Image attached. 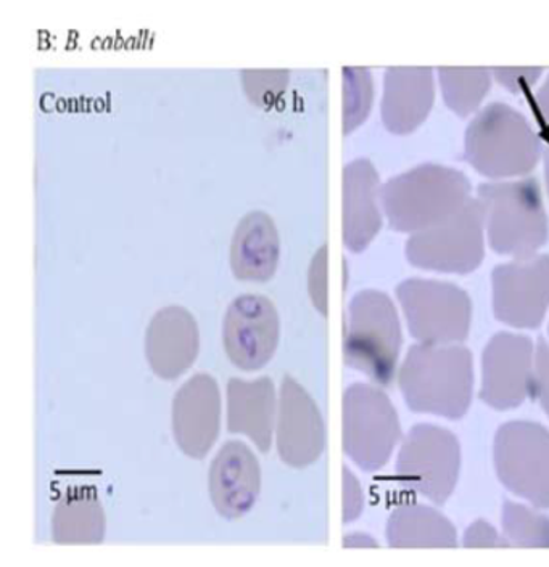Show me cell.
Listing matches in <instances>:
<instances>
[{
    "instance_id": "6",
    "label": "cell",
    "mask_w": 549,
    "mask_h": 567,
    "mask_svg": "<svg viewBox=\"0 0 549 567\" xmlns=\"http://www.w3.org/2000/svg\"><path fill=\"white\" fill-rule=\"evenodd\" d=\"M342 410L345 455L363 471L384 468L401 441V424L388 395L370 384H352Z\"/></svg>"
},
{
    "instance_id": "20",
    "label": "cell",
    "mask_w": 549,
    "mask_h": 567,
    "mask_svg": "<svg viewBox=\"0 0 549 567\" xmlns=\"http://www.w3.org/2000/svg\"><path fill=\"white\" fill-rule=\"evenodd\" d=\"M276 391L270 378L227 383V431L247 436L266 454L273 441Z\"/></svg>"
},
{
    "instance_id": "16",
    "label": "cell",
    "mask_w": 549,
    "mask_h": 567,
    "mask_svg": "<svg viewBox=\"0 0 549 567\" xmlns=\"http://www.w3.org/2000/svg\"><path fill=\"white\" fill-rule=\"evenodd\" d=\"M210 497L223 518L238 519L255 505L262 488V468L248 445L231 441L221 447L209 476Z\"/></svg>"
},
{
    "instance_id": "8",
    "label": "cell",
    "mask_w": 549,
    "mask_h": 567,
    "mask_svg": "<svg viewBox=\"0 0 549 567\" xmlns=\"http://www.w3.org/2000/svg\"><path fill=\"white\" fill-rule=\"evenodd\" d=\"M409 333L423 344H459L469 334L472 302L449 281L409 278L397 288Z\"/></svg>"
},
{
    "instance_id": "18",
    "label": "cell",
    "mask_w": 549,
    "mask_h": 567,
    "mask_svg": "<svg viewBox=\"0 0 549 567\" xmlns=\"http://www.w3.org/2000/svg\"><path fill=\"white\" fill-rule=\"evenodd\" d=\"M435 100V71L424 66L388 68L384 76L380 112L392 134L415 132L429 113Z\"/></svg>"
},
{
    "instance_id": "13",
    "label": "cell",
    "mask_w": 549,
    "mask_h": 567,
    "mask_svg": "<svg viewBox=\"0 0 549 567\" xmlns=\"http://www.w3.org/2000/svg\"><path fill=\"white\" fill-rule=\"evenodd\" d=\"M279 313L265 296H238L227 309L223 344L237 369L256 372L267 365L279 344Z\"/></svg>"
},
{
    "instance_id": "33",
    "label": "cell",
    "mask_w": 549,
    "mask_h": 567,
    "mask_svg": "<svg viewBox=\"0 0 549 567\" xmlns=\"http://www.w3.org/2000/svg\"><path fill=\"white\" fill-rule=\"evenodd\" d=\"M533 112L543 126V131H548L549 135V76L533 95Z\"/></svg>"
},
{
    "instance_id": "1",
    "label": "cell",
    "mask_w": 549,
    "mask_h": 567,
    "mask_svg": "<svg viewBox=\"0 0 549 567\" xmlns=\"http://www.w3.org/2000/svg\"><path fill=\"white\" fill-rule=\"evenodd\" d=\"M398 386L415 413L458 420L472 404V354L459 344H419L398 370Z\"/></svg>"
},
{
    "instance_id": "35",
    "label": "cell",
    "mask_w": 549,
    "mask_h": 567,
    "mask_svg": "<svg viewBox=\"0 0 549 567\" xmlns=\"http://www.w3.org/2000/svg\"><path fill=\"white\" fill-rule=\"evenodd\" d=\"M548 333H549V330H548Z\"/></svg>"
},
{
    "instance_id": "21",
    "label": "cell",
    "mask_w": 549,
    "mask_h": 567,
    "mask_svg": "<svg viewBox=\"0 0 549 567\" xmlns=\"http://www.w3.org/2000/svg\"><path fill=\"white\" fill-rule=\"evenodd\" d=\"M281 240L266 213H250L238 223L231 245V267L242 281L265 284L276 274Z\"/></svg>"
},
{
    "instance_id": "14",
    "label": "cell",
    "mask_w": 549,
    "mask_h": 567,
    "mask_svg": "<svg viewBox=\"0 0 549 567\" xmlns=\"http://www.w3.org/2000/svg\"><path fill=\"white\" fill-rule=\"evenodd\" d=\"M276 439L279 458L292 468L313 465L326 445L319 409L292 377H285L281 386Z\"/></svg>"
},
{
    "instance_id": "26",
    "label": "cell",
    "mask_w": 549,
    "mask_h": 567,
    "mask_svg": "<svg viewBox=\"0 0 549 567\" xmlns=\"http://www.w3.org/2000/svg\"><path fill=\"white\" fill-rule=\"evenodd\" d=\"M374 84L367 68H344V132L349 134L369 116Z\"/></svg>"
},
{
    "instance_id": "23",
    "label": "cell",
    "mask_w": 549,
    "mask_h": 567,
    "mask_svg": "<svg viewBox=\"0 0 549 567\" xmlns=\"http://www.w3.org/2000/svg\"><path fill=\"white\" fill-rule=\"evenodd\" d=\"M387 540L394 548H455L458 535L441 513L429 506L408 505L392 513Z\"/></svg>"
},
{
    "instance_id": "28",
    "label": "cell",
    "mask_w": 549,
    "mask_h": 567,
    "mask_svg": "<svg viewBox=\"0 0 549 567\" xmlns=\"http://www.w3.org/2000/svg\"><path fill=\"white\" fill-rule=\"evenodd\" d=\"M494 80L511 94H526L541 80L545 68H491Z\"/></svg>"
},
{
    "instance_id": "12",
    "label": "cell",
    "mask_w": 549,
    "mask_h": 567,
    "mask_svg": "<svg viewBox=\"0 0 549 567\" xmlns=\"http://www.w3.org/2000/svg\"><path fill=\"white\" fill-rule=\"evenodd\" d=\"M535 346L523 334H495L482 354L480 399L498 412L522 405L533 394Z\"/></svg>"
},
{
    "instance_id": "7",
    "label": "cell",
    "mask_w": 549,
    "mask_h": 567,
    "mask_svg": "<svg viewBox=\"0 0 549 567\" xmlns=\"http://www.w3.org/2000/svg\"><path fill=\"white\" fill-rule=\"evenodd\" d=\"M405 252L417 269L455 276L472 274L485 258L484 209L477 196L444 223L413 234Z\"/></svg>"
},
{
    "instance_id": "34",
    "label": "cell",
    "mask_w": 549,
    "mask_h": 567,
    "mask_svg": "<svg viewBox=\"0 0 549 567\" xmlns=\"http://www.w3.org/2000/svg\"><path fill=\"white\" fill-rule=\"evenodd\" d=\"M545 178H547V190L549 195V150L547 155H545Z\"/></svg>"
},
{
    "instance_id": "11",
    "label": "cell",
    "mask_w": 549,
    "mask_h": 567,
    "mask_svg": "<svg viewBox=\"0 0 549 567\" xmlns=\"http://www.w3.org/2000/svg\"><path fill=\"white\" fill-rule=\"evenodd\" d=\"M491 299L499 322L520 330L540 327L549 309V256L511 259L495 267Z\"/></svg>"
},
{
    "instance_id": "30",
    "label": "cell",
    "mask_w": 549,
    "mask_h": 567,
    "mask_svg": "<svg viewBox=\"0 0 549 567\" xmlns=\"http://www.w3.org/2000/svg\"><path fill=\"white\" fill-rule=\"evenodd\" d=\"M327 248L323 246L317 252L309 270V292H312L313 302L316 309L323 316H327Z\"/></svg>"
},
{
    "instance_id": "5",
    "label": "cell",
    "mask_w": 549,
    "mask_h": 567,
    "mask_svg": "<svg viewBox=\"0 0 549 567\" xmlns=\"http://www.w3.org/2000/svg\"><path fill=\"white\" fill-rule=\"evenodd\" d=\"M401 344V323L392 299L383 291H359L348 306L345 363L388 386L397 374Z\"/></svg>"
},
{
    "instance_id": "31",
    "label": "cell",
    "mask_w": 549,
    "mask_h": 567,
    "mask_svg": "<svg viewBox=\"0 0 549 567\" xmlns=\"http://www.w3.org/2000/svg\"><path fill=\"white\" fill-rule=\"evenodd\" d=\"M466 548H497L509 547L508 542H502L497 530L485 523V520H476L465 534Z\"/></svg>"
},
{
    "instance_id": "17",
    "label": "cell",
    "mask_w": 549,
    "mask_h": 567,
    "mask_svg": "<svg viewBox=\"0 0 549 567\" xmlns=\"http://www.w3.org/2000/svg\"><path fill=\"white\" fill-rule=\"evenodd\" d=\"M200 333L194 316L180 306L156 312L145 334L150 369L162 380H177L195 363Z\"/></svg>"
},
{
    "instance_id": "27",
    "label": "cell",
    "mask_w": 549,
    "mask_h": 567,
    "mask_svg": "<svg viewBox=\"0 0 549 567\" xmlns=\"http://www.w3.org/2000/svg\"><path fill=\"white\" fill-rule=\"evenodd\" d=\"M244 87L256 105L270 106L283 94L287 84V71H245Z\"/></svg>"
},
{
    "instance_id": "24",
    "label": "cell",
    "mask_w": 549,
    "mask_h": 567,
    "mask_svg": "<svg viewBox=\"0 0 549 567\" xmlns=\"http://www.w3.org/2000/svg\"><path fill=\"white\" fill-rule=\"evenodd\" d=\"M441 97L453 113L467 117L482 109L494 81L490 68H438Z\"/></svg>"
},
{
    "instance_id": "2",
    "label": "cell",
    "mask_w": 549,
    "mask_h": 567,
    "mask_svg": "<svg viewBox=\"0 0 549 567\" xmlns=\"http://www.w3.org/2000/svg\"><path fill=\"white\" fill-rule=\"evenodd\" d=\"M469 178L441 164H420L380 187V205L399 234H417L461 212L470 196Z\"/></svg>"
},
{
    "instance_id": "4",
    "label": "cell",
    "mask_w": 549,
    "mask_h": 567,
    "mask_svg": "<svg viewBox=\"0 0 549 567\" xmlns=\"http://www.w3.org/2000/svg\"><path fill=\"white\" fill-rule=\"evenodd\" d=\"M477 199L484 209L488 245L498 255L530 258L547 245L549 220L537 178L487 182L480 185Z\"/></svg>"
},
{
    "instance_id": "25",
    "label": "cell",
    "mask_w": 549,
    "mask_h": 567,
    "mask_svg": "<svg viewBox=\"0 0 549 567\" xmlns=\"http://www.w3.org/2000/svg\"><path fill=\"white\" fill-rule=\"evenodd\" d=\"M502 530L509 545L523 548H549V519L527 506L506 502Z\"/></svg>"
},
{
    "instance_id": "22",
    "label": "cell",
    "mask_w": 549,
    "mask_h": 567,
    "mask_svg": "<svg viewBox=\"0 0 549 567\" xmlns=\"http://www.w3.org/2000/svg\"><path fill=\"white\" fill-rule=\"evenodd\" d=\"M105 526L94 487H71L53 512L52 538L59 545H98L105 538Z\"/></svg>"
},
{
    "instance_id": "19",
    "label": "cell",
    "mask_w": 549,
    "mask_h": 567,
    "mask_svg": "<svg viewBox=\"0 0 549 567\" xmlns=\"http://www.w3.org/2000/svg\"><path fill=\"white\" fill-rule=\"evenodd\" d=\"M342 230L352 252L365 251L383 228L380 182L376 167L367 159H356L344 169Z\"/></svg>"
},
{
    "instance_id": "29",
    "label": "cell",
    "mask_w": 549,
    "mask_h": 567,
    "mask_svg": "<svg viewBox=\"0 0 549 567\" xmlns=\"http://www.w3.org/2000/svg\"><path fill=\"white\" fill-rule=\"evenodd\" d=\"M549 416V344L540 338L535 348L533 394Z\"/></svg>"
},
{
    "instance_id": "3",
    "label": "cell",
    "mask_w": 549,
    "mask_h": 567,
    "mask_svg": "<svg viewBox=\"0 0 549 567\" xmlns=\"http://www.w3.org/2000/svg\"><path fill=\"white\" fill-rule=\"evenodd\" d=\"M541 156L540 135L522 113L506 103L484 106L467 124L466 162L490 181L529 176Z\"/></svg>"
},
{
    "instance_id": "15",
    "label": "cell",
    "mask_w": 549,
    "mask_h": 567,
    "mask_svg": "<svg viewBox=\"0 0 549 567\" xmlns=\"http://www.w3.org/2000/svg\"><path fill=\"white\" fill-rule=\"evenodd\" d=\"M221 395L215 378L199 373L185 381L173 399V434L191 458H203L220 434Z\"/></svg>"
},
{
    "instance_id": "10",
    "label": "cell",
    "mask_w": 549,
    "mask_h": 567,
    "mask_svg": "<svg viewBox=\"0 0 549 567\" xmlns=\"http://www.w3.org/2000/svg\"><path fill=\"white\" fill-rule=\"evenodd\" d=\"M494 460L502 486L535 508H549L547 427L533 422L502 424L495 436Z\"/></svg>"
},
{
    "instance_id": "9",
    "label": "cell",
    "mask_w": 549,
    "mask_h": 567,
    "mask_svg": "<svg viewBox=\"0 0 549 567\" xmlns=\"http://www.w3.org/2000/svg\"><path fill=\"white\" fill-rule=\"evenodd\" d=\"M459 468L461 447L451 431L429 423L409 430L397 460V476L403 486L444 505L458 483Z\"/></svg>"
},
{
    "instance_id": "32",
    "label": "cell",
    "mask_w": 549,
    "mask_h": 567,
    "mask_svg": "<svg viewBox=\"0 0 549 567\" xmlns=\"http://www.w3.org/2000/svg\"><path fill=\"white\" fill-rule=\"evenodd\" d=\"M363 509V491L352 471L344 468V523L358 518Z\"/></svg>"
}]
</instances>
